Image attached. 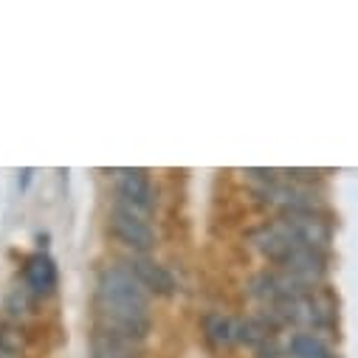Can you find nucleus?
Instances as JSON below:
<instances>
[{
	"mask_svg": "<svg viewBox=\"0 0 358 358\" xmlns=\"http://www.w3.org/2000/svg\"><path fill=\"white\" fill-rule=\"evenodd\" d=\"M94 313L96 324L113 333H122L138 344H144L152 333V296L141 288L133 271L119 262H108L94 288Z\"/></svg>",
	"mask_w": 358,
	"mask_h": 358,
	"instance_id": "1",
	"label": "nucleus"
},
{
	"mask_svg": "<svg viewBox=\"0 0 358 358\" xmlns=\"http://www.w3.org/2000/svg\"><path fill=\"white\" fill-rule=\"evenodd\" d=\"M245 181L254 203L268 209L271 217L330 215L319 169H248Z\"/></svg>",
	"mask_w": 358,
	"mask_h": 358,
	"instance_id": "2",
	"label": "nucleus"
},
{
	"mask_svg": "<svg viewBox=\"0 0 358 358\" xmlns=\"http://www.w3.org/2000/svg\"><path fill=\"white\" fill-rule=\"evenodd\" d=\"M271 319L282 333L288 330H310V333H324L336 336L338 330V299L327 285L322 288H305L288 302H282L274 310H259Z\"/></svg>",
	"mask_w": 358,
	"mask_h": 358,
	"instance_id": "3",
	"label": "nucleus"
},
{
	"mask_svg": "<svg viewBox=\"0 0 358 358\" xmlns=\"http://www.w3.org/2000/svg\"><path fill=\"white\" fill-rule=\"evenodd\" d=\"M113 206H122L138 217L152 220L158 206V189L147 169H116L113 172Z\"/></svg>",
	"mask_w": 358,
	"mask_h": 358,
	"instance_id": "4",
	"label": "nucleus"
},
{
	"mask_svg": "<svg viewBox=\"0 0 358 358\" xmlns=\"http://www.w3.org/2000/svg\"><path fill=\"white\" fill-rule=\"evenodd\" d=\"M108 234L127 251V257L150 254L155 248V240H158L152 220L138 217V215H133L122 206H113V203L108 212Z\"/></svg>",
	"mask_w": 358,
	"mask_h": 358,
	"instance_id": "5",
	"label": "nucleus"
},
{
	"mask_svg": "<svg viewBox=\"0 0 358 358\" xmlns=\"http://www.w3.org/2000/svg\"><path fill=\"white\" fill-rule=\"evenodd\" d=\"M299 291H305V285L294 282L288 274L277 271L271 265L257 271L245 285V294L254 302V310H274L282 302H288L291 296H296Z\"/></svg>",
	"mask_w": 358,
	"mask_h": 358,
	"instance_id": "6",
	"label": "nucleus"
},
{
	"mask_svg": "<svg viewBox=\"0 0 358 358\" xmlns=\"http://www.w3.org/2000/svg\"><path fill=\"white\" fill-rule=\"evenodd\" d=\"M274 220L280 223V229L294 243H299L305 248H313V251H322V254H330L333 234H336V226H333L330 215H280Z\"/></svg>",
	"mask_w": 358,
	"mask_h": 358,
	"instance_id": "7",
	"label": "nucleus"
},
{
	"mask_svg": "<svg viewBox=\"0 0 358 358\" xmlns=\"http://www.w3.org/2000/svg\"><path fill=\"white\" fill-rule=\"evenodd\" d=\"M20 285L37 299L45 302L57 294L59 288V271H57V262L48 251H31L23 265H20Z\"/></svg>",
	"mask_w": 358,
	"mask_h": 358,
	"instance_id": "8",
	"label": "nucleus"
},
{
	"mask_svg": "<svg viewBox=\"0 0 358 358\" xmlns=\"http://www.w3.org/2000/svg\"><path fill=\"white\" fill-rule=\"evenodd\" d=\"M124 265L133 271V277L141 282V288L150 296H172L178 291V280L169 271V265H164L161 259H155L152 254H141V257H127Z\"/></svg>",
	"mask_w": 358,
	"mask_h": 358,
	"instance_id": "9",
	"label": "nucleus"
},
{
	"mask_svg": "<svg viewBox=\"0 0 358 358\" xmlns=\"http://www.w3.org/2000/svg\"><path fill=\"white\" fill-rule=\"evenodd\" d=\"M285 358H341L336 347V336L310 333V330H288L282 336Z\"/></svg>",
	"mask_w": 358,
	"mask_h": 358,
	"instance_id": "10",
	"label": "nucleus"
},
{
	"mask_svg": "<svg viewBox=\"0 0 358 358\" xmlns=\"http://www.w3.org/2000/svg\"><path fill=\"white\" fill-rule=\"evenodd\" d=\"M201 333L206 338V344L217 352H231L234 347H240V330H237V319L223 313V310H209L201 319Z\"/></svg>",
	"mask_w": 358,
	"mask_h": 358,
	"instance_id": "11",
	"label": "nucleus"
},
{
	"mask_svg": "<svg viewBox=\"0 0 358 358\" xmlns=\"http://www.w3.org/2000/svg\"><path fill=\"white\" fill-rule=\"evenodd\" d=\"M87 347H91V358H141L144 344H138V341H133L122 333H113L108 327L94 324Z\"/></svg>",
	"mask_w": 358,
	"mask_h": 358,
	"instance_id": "12",
	"label": "nucleus"
},
{
	"mask_svg": "<svg viewBox=\"0 0 358 358\" xmlns=\"http://www.w3.org/2000/svg\"><path fill=\"white\" fill-rule=\"evenodd\" d=\"M26 355H29L26 327L3 319L0 322V358H26Z\"/></svg>",
	"mask_w": 358,
	"mask_h": 358,
	"instance_id": "13",
	"label": "nucleus"
},
{
	"mask_svg": "<svg viewBox=\"0 0 358 358\" xmlns=\"http://www.w3.org/2000/svg\"><path fill=\"white\" fill-rule=\"evenodd\" d=\"M3 308H6V319L9 322H17V324H26V319L29 316H34V308H37V299L17 282L9 294H6V302H3Z\"/></svg>",
	"mask_w": 358,
	"mask_h": 358,
	"instance_id": "14",
	"label": "nucleus"
}]
</instances>
